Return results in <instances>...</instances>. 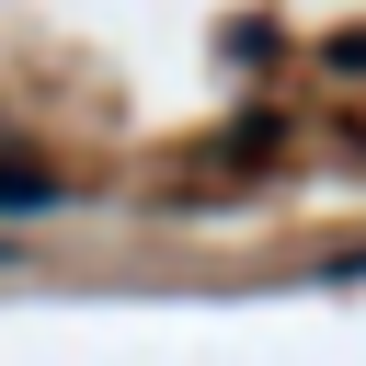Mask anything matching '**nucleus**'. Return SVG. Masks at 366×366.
Here are the masks:
<instances>
[{
    "label": "nucleus",
    "mask_w": 366,
    "mask_h": 366,
    "mask_svg": "<svg viewBox=\"0 0 366 366\" xmlns=\"http://www.w3.org/2000/svg\"><path fill=\"white\" fill-rule=\"evenodd\" d=\"M0 206H57V183L46 172H0Z\"/></svg>",
    "instance_id": "nucleus-1"
}]
</instances>
